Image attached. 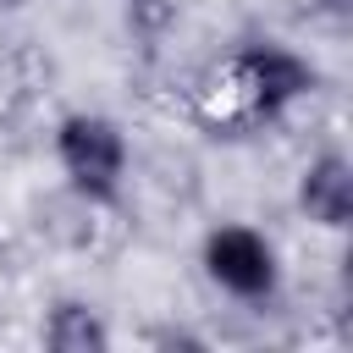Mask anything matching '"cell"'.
Segmentation results:
<instances>
[{
    "label": "cell",
    "instance_id": "obj_1",
    "mask_svg": "<svg viewBox=\"0 0 353 353\" xmlns=\"http://www.w3.org/2000/svg\"><path fill=\"white\" fill-rule=\"evenodd\" d=\"M215 88L226 94V110H232V116H243V121H270V116L303 105V99L320 88V66H314L303 50L281 44V39H248V44L221 66V83H215Z\"/></svg>",
    "mask_w": 353,
    "mask_h": 353
},
{
    "label": "cell",
    "instance_id": "obj_2",
    "mask_svg": "<svg viewBox=\"0 0 353 353\" xmlns=\"http://www.w3.org/2000/svg\"><path fill=\"white\" fill-rule=\"evenodd\" d=\"M50 149H55V165H61V182L88 199V204H116L121 199V182H127V165H132V143H127V127L105 110H66L50 132Z\"/></svg>",
    "mask_w": 353,
    "mask_h": 353
},
{
    "label": "cell",
    "instance_id": "obj_3",
    "mask_svg": "<svg viewBox=\"0 0 353 353\" xmlns=\"http://www.w3.org/2000/svg\"><path fill=\"white\" fill-rule=\"evenodd\" d=\"M199 265L210 276L215 292L237 298V303H270L281 292V254L276 237L248 226V221H221L204 232L199 243Z\"/></svg>",
    "mask_w": 353,
    "mask_h": 353
},
{
    "label": "cell",
    "instance_id": "obj_4",
    "mask_svg": "<svg viewBox=\"0 0 353 353\" xmlns=\"http://www.w3.org/2000/svg\"><path fill=\"white\" fill-rule=\"evenodd\" d=\"M298 215L320 232H347L353 226V160L342 149H320L309 154V165L298 171Z\"/></svg>",
    "mask_w": 353,
    "mask_h": 353
},
{
    "label": "cell",
    "instance_id": "obj_5",
    "mask_svg": "<svg viewBox=\"0 0 353 353\" xmlns=\"http://www.w3.org/2000/svg\"><path fill=\"white\" fill-rule=\"evenodd\" d=\"M39 336H44L50 353H105L110 347V320L88 298H55Z\"/></svg>",
    "mask_w": 353,
    "mask_h": 353
},
{
    "label": "cell",
    "instance_id": "obj_6",
    "mask_svg": "<svg viewBox=\"0 0 353 353\" xmlns=\"http://www.w3.org/2000/svg\"><path fill=\"white\" fill-rule=\"evenodd\" d=\"M176 28V0H127V33L143 50H160Z\"/></svg>",
    "mask_w": 353,
    "mask_h": 353
},
{
    "label": "cell",
    "instance_id": "obj_7",
    "mask_svg": "<svg viewBox=\"0 0 353 353\" xmlns=\"http://www.w3.org/2000/svg\"><path fill=\"white\" fill-rule=\"evenodd\" d=\"M149 342L154 347H204V336L188 325H160V331H149Z\"/></svg>",
    "mask_w": 353,
    "mask_h": 353
},
{
    "label": "cell",
    "instance_id": "obj_8",
    "mask_svg": "<svg viewBox=\"0 0 353 353\" xmlns=\"http://www.w3.org/2000/svg\"><path fill=\"white\" fill-rule=\"evenodd\" d=\"M347 6H353V0H309V17H331V22H342Z\"/></svg>",
    "mask_w": 353,
    "mask_h": 353
},
{
    "label": "cell",
    "instance_id": "obj_9",
    "mask_svg": "<svg viewBox=\"0 0 353 353\" xmlns=\"http://www.w3.org/2000/svg\"><path fill=\"white\" fill-rule=\"evenodd\" d=\"M22 6H28V0H0V17H6V11H22Z\"/></svg>",
    "mask_w": 353,
    "mask_h": 353
}]
</instances>
